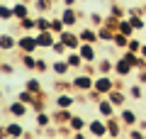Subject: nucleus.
<instances>
[{"mask_svg":"<svg viewBox=\"0 0 146 139\" xmlns=\"http://www.w3.org/2000/svg\"><path fill=\"white\" fill-rule=\"evenodd\" d=\"M42 49L36 41V32H20L17 34V51L22 54H36Z\"/></svg>","mask_w":146,"mask_h":139,"instance_id":"f257e3e1","label":"nucleus"},{"mask_svg":"<svg viewBox=\"0 0 146 139\" xmlns=\"http://www.w3.org/2000/svg\"><path fill=\"white\" fill-rule=\"evenodd\" d=\"M71 83H73V90L76 93H90L95 88V76H90L85 71H73Z\"/></svg>","mask_w":146,"mask_h":139,"instance_id":"f03ea898","label":"nucleus"},{"mask_svg":"<svg viewBox=\"0 0 146 139\" xmlns=\"http://www.w3.org/2000/svg\"><path fill=\"white\" fill-rule=\"evenodd\" d=\"M58 15H61V20L66 22V27H76V29H78L80 20H83V17H88L83 10H80V7H66V5H61Z\"/></svg>","mask_w":146,"mask_h":139,"instance_id":"7ed1b4c3","label":"nucleus"},{"mask_svg":"<svg viewBox=\"0 0 146 139\" xmlns=\"http://www.w3.org/2000/svg\"><path fill=\"white\" fill-rule=\"evenodd\" d=\"M25 134H27V129L22 127V122L15 120V117H10V122H5L0 127V137L3 139H20V137H25Z\"/></svg>","mask_w":146,"mask_h":139,"instance_id":"20e7f679","label":"nucleus"},{"mask_svg":"<svg viewBox=\"0 0 146 139\" xmlns=\"http://www.w3.org/2000/svg\"><path fill=\"white\" fill-rule=\"evenodd\" d=\"M29 105L27 103H22L20 98L17 100H10V103L5 105V108H3V112L7 115V117H15V120H22V117H27V115H29Z\"/></svg>","mask_w":146,"mask_h":139,"instance_id":"39448f33","label":"nucleus"},{"mask_svg":"<svg viewBox=\"0 0 146 139\" xmlns=\"http://www.w3.org/2000/svg\"><path fill=\"white\" fill-rule=\"evenodd\" d=\"M88 134H90V137H110L107 120L100 117V115H95L93 120H88Z\"/></svg>","mask_w":146,"mask_h":139,"instance_id":"423d86ee","label":"nucleus"},{"mask_svg":"<svg viewBox=\"0 0 146 139\" xmlns=\"http://www.w3.org/2000/svg\"><path fill=\"white\" fill-rule=\"evenodd\" d=\"M115 73H98L95 76V90L100 93V95H107L112 88H115Z\"/></svg>","mask_w":146,"mask_h":139,"instance_id":"0eeeda50","label":"nucleus"},{"mask_svg":"<svg viewBox=\"0 0 146 139\" xmlns=\"http://www.w3.org/2000/svg\"><path fill=\"white\" fill-rule=\"evenodd\" d=\"M95 112H98L100 117H105V120H107V117H112V115H117L119 110H117V105L112 103V100H110L107 95H105V98H100L98 103H95Z\"/></svg>","mask_w":146,"mask_h":139,"instance_id":"6e6552de","label":"nucleus"},{"mask_svg":"<svg viewBox=\"0 0 146 139\" xmlns=\"http://www.w3.org/2000/svg\"><path fill=\"white\" fill-rule=\"evenodd\" d=\"M78 51H80L85 63H98V59H100L98 56V44H90V41H80Z\"/></svg>","mask_w":146,"mask_h":139,"instance_id":"1a4fd4ad","label":"nucleus"},{"mask_svg":"<svg viewBox=\"0 0 146 139\" xmlns=\"http://www.w3.org/2000/svg\"><path fill=\"white\" fill-rule=\"evenodd\" d=\"M51 73L56 78H63V76H71L73 73V68L66 61V56H56V61H51Z\"/></svg>","mask_w":146,"mask_h":139,"instance_id":"9d476101","label":"nucleus"},{"mask_svg":"<svg viewBox=\"0 0 146 139\" xmlns=\"http://www.w3.org/2000/svg\"><path fill=\"white\" fill-rule=\"evenodd\" d=\"M134 71H136V68L131 66L124 56H117V59H115V76H117V78H129Z\"/></svg>","mask_w":146,"mask_h":139,"instance_id":"9b49d317","label":"nucleus"},{"mask_svg":"<svg viewBox=\"0 0 146 139\" xmlns=\"http://www.w3.org/2000/svg\"><path fill=\"white\" fill-rule=\"evenodd\" d=\"M117 115H119V120H122L124 127H134V124H139V112H136L134 108H129V105H124Z\"/></svg>","mask_w":146,"mask_h":139,"instance_id":"f8f14e48","label":"nucleus"},{"mask_svg":"<svg viewBox=\"0 0 146 139\" xmlns=\"http://www.w3.org/2000/svg\"><path fill=\"white\" fill-rule=\"evenodd\" d=\"M32 10L34 7L29 5V0H17V3H12V12H15V22L25 20V17L32 15Z\"/></svg>","mask_w":146,"mask_h":139,"instance_id":"ddd939ff","label":"nucleus"},{"mask_svg":"<svg viewBox=\"0 0 146 139\" xmlns=\"http://www.w3.org/2000/svg\"><path fill=\"white\" fill-rule=\"evenodd\" d=\"M107 98L117 105V110H122V108H124V105L131 100V98H129V93H127V90H122V88H112V90L107 93Z\"/></svg>","mask_w":146,"mask_h":139,"instance_id":"4468645a","label":"nucleus"},{"mask_svg":"<svg viewBox=\"0 0 146 139\" xmlns=\"http://www.w3.org/2000/svg\"><path fill=\"white\" fill-rule=\"evenodd\" d=\"M78 34H80V41H90V44H100V34H98V27H93V25L78 27Z\"/></svg>","mask_w":146,"mask_h":139,"instance_id":"2eb2a0df","label":"nucleus"},{"mask_svg":"<svg viewBox=\"0 0 146 139\" xmlns=\"http://www.w3.org/2000/svg\"><path fill=\"white\" fill-rule=\"evenodd\" d=\"M0 51H17V34H10V32H3L0 34Z\"/></svg>","mask_w":146,"mask_h":139,"instance_id":"dca6fc26","label":"nucleus"},{"mask_svg":"<svg viewBox=\"0 0 146 139\" xmlns=\"http://www.w3.org/2000/svg\"><path fill=\"white\" fill-rule=\"evenodd\" d=\"M20 54V66L25 68V71H29V73H36V61H39V56L36 54H22V51H17Z\"/></svg>","mask_w":146,"mask_h":139,"instance_id":"f3484780","label":"nucleus"},{"mask_svg":"<svg viewBox=\"0 0 146 139\" xmlns=\"http://www.w3.org/2000/svg\"><path fill=\"white\" fill-rule=\"evenodd\" d=\"M124 124H122V120H119V115H112V117H107V132H110V137H122L124 134Z\"/></svg>","mask_w":146,"mask_h":139,"instance_id":"a211bd4d","label":"nucleus"},{"mask_svg":"<svg viewBox=\"0 0 146 139\" xmlns=\"http://www.w3.org/2000/svg\"><path fill=\"white\" fill-rule=\"evenodd\" d=\"M34 124H36V129H39V132H44L49 124H54V115L46 112V110H42V112H34Z\"/></svg>","mask_w":146,"mask_h":139,"instance_id":"6ab92c4d","label":"nucleus"},{"mask_svg":"<svg viewBox=\"0 0 146 139\" xmlns=\"http://www.w3.org/2000/svg\"><path fill=\"white\" fill-rule=\"evenodd\" d=\"M73 112L76 110H66V108H54V122L56 124H68L71 122V117H73Z\"/></svg>","mask_w":146,"mask_h":139,"instance_id":"aec40b11","label":"nucleus"},{"mask_svg":"<svg viewBox=\"0 0 146 139\" xmlns=\"http://www.w3.org/2000/svg\"><path fill=\"white\" fill-rule=\"evenodd\" d=\"M68 124H71V129H73L76 134H78V132H85V129H88V120H85L80 112H73V117H71V122H68ZM76 134H73V137H76Z\"/></svg>","mask_w":146,"mask_h":139,"instance_id":"412c9836","label":"nucleus"},{"mask_svg":"<svg viewBox=\"0 0 146 139\" xmlns=\"http://www.w3.org/2000/svg\"><path fill=\"white\" fill-rule=\"evenodd\" d=\"M66 61L71 63V68H73V71H80V68L85 66V61H83V56H80V51H78V49L68 51V54H66Z\"/></svg>","mask_w":146,"mask_h":139,"instance_id":"4be33fe9","label":"nucleus"},{"mask_svg":"<svg viewBox=\"0 0 146 139\" xmlns=\"http://www.w3.org/2000/svg\"><path fill=\"white\" fill-rule=\"evenodd\" d=\"M25 88H29L32 93H36V95H42L44 93V86H42V76L39 73H34V76H29L25 81Z\"/></svg>","mask_w":146,"mask_h":139,"instance_id":"5701e85b","label":"nucleus"},{"mask_svg":"<svg viewBox=\"0 0 146 139\" xmlns=\"http://www.w3.org/2000/svg\"><path fill=\"white\" fill-rule=\"evenodd\" d=\"M32 7H34V15H49L54 7V0H32Z\"/></svg>","mask_w":146,"mask_h":139,"instance_id":"b1692460","label":"nucleus"},{"mask_svg":"<svg viewBox=\"0 0 146 139\" xmlns=\"http://www.w3.org/2000/svg\"><path fill=\"white\" fill-rule=\"evenodd\" d=\"M127 93H129V98H131V100H146L144 83H131V86L127 88Z\"/></svg>","mask_w":146,"mask_h":139,"instance_id":"393cba45","label":"nucleus"},{"mask_svg":"<svg viewBox=\"0 0 146 139\" xmlns=\"http://www.w3.org/2000/svg\"><path fill=\"white\" fill-rule=\"evenodd\" d=\"M98 73H115V59L100 56L98 59Z\"/></svg>","mask_w":146,"mask_h":139,"instance_id":"a878e982","label":"nucleus"},{"mask_svg":"<svg viewBox=\"0 0 146 139\" xmlns=\"http://www.w3.org/2000/svg\"><path fill=\"white\" fill-rule=\"evenodd\" d=\"M17 29L20 32H36V15H29L25 20L17 22Z\"/></svg>","mask_w":146,"mask_h":139,"instance_id":"bb28decb","label":"nucleus"},{"mask_svg":"<svg viewBox=\"0 0 146 139\" xmlns=\"http://www.w3.org/2000/svg\"><path fill=\"white\" fill-rule=\"evenodd\" d=\"M129 39H131V37L122 34V32H115V37H112V46H115V49H119V51H124L127 46H129Z\"/></svg>","mask_w":146,"mask_h":139,"instance_id":"cd10ccee","label":"nucleus"},{"mask_svg":"<svg viewBox=\"0 0 146 139\" xmlns=\"http://www.w3.org/2000/svg\"><path fill=\"white\" fill-rule=\"evenodd\" d=\"M63 90H73L71 76H63V78H56L54 81V93H63Z\"/></svg>","mask_w":146,"mask_h":139,"instance_id":"c85d7f7f","label":"nucleus"},{"mask_svg":"<svg viewBox=\"0 0 146 139\" xmlns=\"http://www.w3.org/2000/svg\"><path fill=\"white\" fill-rule=\"evenodd\" d=\"M0 20L5 22V25H12V22H15V12H12V5H7V3H3V5H0Z\"/></svg>","mask_w":146,"mask_h":139,"instance_id":"c756f323","label":"nucleus"},{"mask_svg":"<svg viewBox=\"0 0 146 139\" xmlns=\"http://www.w3.org/2000/svg\"><path fill=\"white\" fill-rule=\"evenodd\" d=\"M117 32H122V34H127V37H134V34H136V29H134V25H131L129 17H122V20H119Z\"/></svg>","mask_w":146,"mask_h":139,"instance_id":"7c9ffc66","label":"nucleus"},{"mask_svg":"<svg viewBox=\"0 0 146 139\" xmlns=\"http://www.w3.org/2000/svg\"><path fill=\"white\" fill-rule=\"evenodd\" d=\"M49 29H51V32H54L56 37L61 34L63 29H66V22L61 20V15H54V17H51V27H49Z\"/></svg>","mask_w":146,"mask_h":139,"instance_id":"2f4dec72","label":"nucleus"},{"mask_svg":"<svg viewBox=\"0 0 146 139\" xmlns=\"http://www.w3.org/2000/svg\"><path fill=\"white\" fill-rule=\"evenodd\" d=\"M124 137H129V139H144L146 132L139 127V124H134V127H127L124 129Z\"/></svg>","mask_w":146,"mask_h":139,"instance_id":"473e14b6","label":"nucleus"},{"mask_svg":"<svg viewBox=\"0 0 146 139\" xmlns=\"http://www.w3.org/2000/svg\"><path fill=\"white\" fill-rule=\"evenodd\" d=\"M17 98H20L22 103H27V105H29V108H32V103H34V100H36V93H32L29 88H22V90L17 93Z\"/></svg>","mask_w":146,"mask_h":139,"instance_id":"72a5a7b5","label":"nucleus"},{"mask_svg":"<svg viewBox=\"0 0 146 139\" xmlns=\"http://www.w3.org/2000/svg\"><path fill=\"white\" fill-rule=\"evenodd\" d=\"M88 22H90L93 27H102V25H105V15H100L98 10H90V12H88Z\"/></svg>","mask_w":146,"mask_h":139,"instance_id":"f704fd0d","label":"nucleus"},{"mask_svg":"<svg viewBox=\"0 0 146 139\" xmlns=\"http://www.w3.org/2000/svg\"><path fill=\"white\" fill-rule=\"evenodd\" d=\"M98 34H100V41H105V44H112V37H115V32L110 29V27H98Z\"/></svg>","mask_w":146,"mask_h":139,"instance_id":"c9c22d12","label":"nucleus"},{"mask_svg":"<svg viewBox=\"0 0 146 139\" xmlns=\"http://www.w3.org/2000/svg\"><path fill=\"white\" fill-rule=\"evenodd\" d=\"M51 27V17L49 15H36V32H44Z\"/></svg>","mask_w":146,"mask_h":139,"instance_id":"e433bc0d","label":"nucleus"},{"mask_svg":"<svg viewBox=\"0 0 146 139\" xmlns=\"http://www.w3.org/2000/svg\"><path fill=\"white\" fill-rule=\"evenodd\" d=\"M51 51H54V56H66V54H68V51H71V49H68V46H66V44H63V41H61V39H56V44H54V46H51Z\"/></svg>","mask_w":146,"mask_h":139,"instance_id":"4c0bfd02","label":"nucleus"},{"mask_svg":"<svg viewBox=\"0 0 146 139\" xmlns=\"http://www.w3.org/2000/svg\"><path fill=\"white\" fill-rule=\"evenodd\" d=\"M49 71H51V63H49L46 59L39 56V61H36V73H39V76H44V73H49Z\"/></svg>","mask_w":146,"mask_h":139,"instance_id":"58836bf2","label":"nucleus"},{"mask_svg":"<svg viewBox=\"0 0 146 139\" xmlns=\"http://www.w3.org/2000/svg\"><path fill=\"white\" fill-rule=\"evenodd\" d=\"M110 15H115V17H127V7L112 3V5H110Z\"/></svg>","mask_w":146,"mask_h":139,"instance_id":"ea45409f","label":"nucleus"},{"mask_svg":"<svg viewBox=\"0 0 146 139\" xmlns=\"http://www.w3.org/2000/svg\"><path fill=\"white\" fill-rule=\"evenodd\" d=\"M0 73H3V76H12V73H15V63L12 61H3L0 63Z\"/></svg>","mask_w":146,"mask_h":139,"instance_id":"a19ab883","label":"nucleus"},{"mask_svg":"<svg viewBox=\"0 0 146 139\" xmlns=\"http://www.w3.org/2000/svg\"><path fill=\"white\" fill-rule=\"evenodd\" d=\"M141 44H144V41H139V37H131V39H129V46H127V49H129V51H136V54H139L141 51Z\"/></svg>","mask_w":146,"mask_h":139,"instance_id":"79ce46f5","label":"nucleus"},{"mask_svg":"<svg viewBox=\"0 0 146 139\" xmlns=\"http://www.w3.org/2000/svg\"><path fill=\"white\" fill-rule=\"evenodd\" d=\"M61 5H66V7H78V0H61Z\"/></svg>","mask_w":146,"mask_h":139,"instance_id":"37998d69","label":"nucleus"},{"mask_svg":"<svg viewBox=\"0 0 146 139\" xmlns=\"http://www.w3.org/2000/svg\"><path fill=\"white\" fill-rule=\"evenodd\" d=\"M139 54H141V56L146 59V41H144V44H141V51H139Z\"/></svg>","mask_w":146,"mask_h":139,"instance_id":"c03bdc74","label":"nucleus"},{"mask_svg":"<svg viewBox=\"0 0 146 139\" xmlns=\"http://www.w3.org/2000/svg\"><path fill=\"white\" fill-rule=\"evenodd\" d=\"M139 127H141V129L146 132V120H139Z\"/></svg>","mask_w":146,"mask_h":139,"instance_id":"a18cd8bd","label":"nucleus"},{"mask_svg":"<svg viewBox=\"0 0 146 139\" xmlns=\"http://www.w3.org/2000/svg\"><path fill=\"white\" fill-rule=\"evenodd\" d=\"M136 3H144V0H136Z\"/></svg>","mask_w":146,"mask_h":139,"instance_id":"49530a36","label":"nucleus"},{"mask_svg":"<svg viewBox=\"0 0 146 139\" xmlns=\"http://www.w3.org/2000/svg\"><path fill=\"white\" fill-rule=\"evenodd\" d=\"M144 7H146V0H144Z\"/></svg>","mask_w":146,"mask_h":139,"instance_id":"de8ad7c7","label":"nucleus"},{"mask_svg":"<svg viewBox=\"0 0 146 139\" xmlns=\"http://www.w3.org/2000/svg\"><path fill=\"white\" fill-rule=\"evenodd\" d=\"M3 3H7V0H3Z\"/></svg>","mask_w":146,"mask_h":139,"instance_id":"09e8293b","label":"nucleus"}]
</instances>
